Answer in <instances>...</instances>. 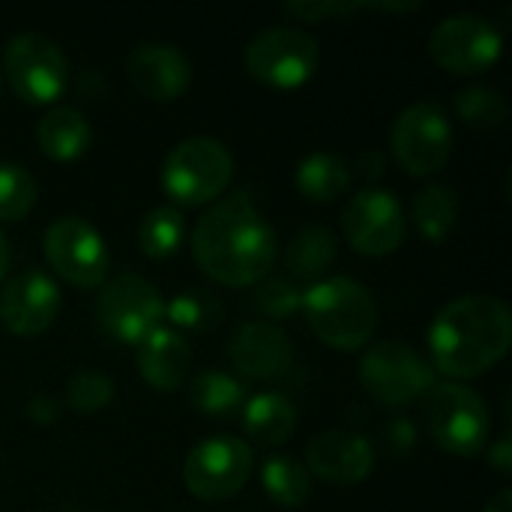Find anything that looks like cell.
<instances>
[{
  "mask_svg": "<svg viewBox=\"0 0 512 512\" xmlns=\"http://www.w3.org/2000/svg\"><path fill=\"white\" fill-rule=\"evenodd\" d=\"M276 231L246 192L213 201L192 231V258L228 288L258 285L276 264Z\"/></svg>",
  "mask_w": 512,
  "mask_h": 512,
  "instance_id": "1",
  "label": "cell"
},
{
  "mask_svg": "<svg viewBox=\"0 0 512 512\" xmlns=\"http://www.w3.org/2000/svg\"><path fill=\"white\" fill-rule=\"evenodd\" d=\"M512 342L510 306L489 294L450 300L429 327V351L447 378H477L507 357Z\"/></svg>",
  "mask_w": 512,
  "mask_h": 512,
  "instance_id": "2",
  "label": "cell"
},
{
  "mask_svg": "<svg viewBox=\"0 0 512 512\" xmlns=\"http://www.w3.org/2000/svg\"><path fill=\"white\" fill-rule=\"evenodd\" d=\"M300 312L309 330L336 351H360L378 330V303L351 276H330L303 291Z\"/></svg>",
  "mask_w": 512,
  "mask_h": 512,
  "instance_id": "3",
  "label": "cell"
},
{
  "mask_svg": "<svg viewBox=\"0 0 512 512\" xmlns=\"http://www.w3.org/2000/svg\"><path fill=\"white\" fill-rule=\"evenodd\" d=\"M234 174L231 150L210 135L180 141L162 162V189L174 204L201 207L222 198Z\"/></svg>",
  "mask_w": 512,
  "mask_h": 512,
  "instance_id": "4",
  "label": "cell"
},
{
  "mask_svg": "<svg viewBox=\"0 0 512 512\" xmlns=\"http://www.w3.org/2000/svg\"><path fill=\"white\" fill-rule=\"evenodd\" d=\"M360 381L375 402L387 408H402L435 387V369L411 345L381 339L366 348L360 360Z\"/></svg>",
  "mask_w": 512,
  "mask_h": 512,
  "instance_id": "5",
  "label": "cell"
},
{
  "mask_svg": "<svg viewBox=\"0 0 512 512\" xmlns=\"http://www.w3.org/2000/svg\"><path fill=\"white\" fill-rule=\"evenodd\" d=\"M426 426L444 453L477 456L489 444L492 417L471 387L435 384L426 393Z\"/></svg>",
  "mask_w": 512,
  "mask_h": 512,
  "instance_id": "6",
  "label": "cell"
},
{
  "mask_svg": "<svg viewBox=\"0 0 512 512\" xmlns=\"http://www.w3.org/2000/svg\"><path fill=\"white\" fill-rule=\"evenodd\" d=\"M243 60H246L249 75L258 78L261 84L291 90V87L306 84L315 75L321 48L309 30L297 24H279V27L261 30L246 45Z\"/></svg>",
  "mask_w": 512,
  "mask_h": 512,
  "instance_id": "7",
  "label": "cell"
},
{
  "mask_svg": "<svg viewBox=\"0 0 512 512\" xmlns=\"http://www.w3.org/2000/svg\"><path fill=\"white\" fill-rule=\"evenodd\" d=\"M3 66L12 93L30 105H51L57 96H63L69 81V63L63 48L51 36L36 30L15 33L6 42Z\"/></svg>",
  "mask_w": 512,
  "mask_h": 512,
  "instance_id": "8",
  "label": "cell"
},
{
  "mask_svg": "<svg viewBox=\"0 0 512 512\" xmlns=\"http://www.w3.org/2000/svg\"><path fill=\"white\" fill-rule=\"evenodd\" d=\"M252 456V447L234 435L204 438L183 462V483L201 501H228L249 483L255 465Z\"/></svg>",
  "mask_w": 512,
  "mask_h": 512,
  "instance_id": "9",
  "label": "cell"
},
{
  "mask_svg": "<svg viewBox=\"0 0 512 512\" xmlns=\"http://www.w3.org/2000/svg\"><path fill=\"white\" fill-rule=\"evenodd\" d=\"M96 318L111 339L123 345H138L147 333L162 327L165 300L156 291V285L147 282L144 276L123 273L105 282V288L99 291Z\"/></svg>",
  "mask_w": 512,
  "mask_h": 512,
  "instance_id": "10",
  "label": "cell"
},
{
  "mask_svg": "<svg viewBox=\"0 0 512 512\" xmlns=\"http://www.w3.org/2000/svg\"><path fill=\"white\" fill-rule=\"evenodd\" d=\"M390 144L399 165L414 177L438 174L453 153V129L447 114L432 102L408 105L390 129Z\"/></svg>",
  "mask_w": 512,
  "mask_h": 512,
  "instance_id": "11",
  "label": "cell"
},
{
  "mask_svg": "<svg viewBox=\"0 0 512 512\" xmlns=\"http://www.w3.org/2000/svg\"><path fill=\"white\" fill-rule=\"evenodd\" d=\"M51 270L75 288H99L108 276V246L81 216H60L42 237Z\"/></svg>",
  "mask_w": 512,
  "mask_h": 512,
  "instance_id": "12",
  "label": "cell"
},
{
  "mask_svg": "<svg viewBox=\"0 0 512 512\" xmlns=\"http://www.w3.org/2000/svg\"><path fill=\"white\" fill-rule=\"evenodd\" d=\"M429 51L435 63L453 75H480L498 63L504 51L501 30L474 12L447 15L429 36Z\"/></svg>",
  "mask_w": 512,
  "mask_h": 512,
  "instance_id": "13",
  "label": "cell"
},
{
  "mask_svg": "<svg viewBox=\"0 0 512 512\" xmlns=\"http://www.w3.org/2000/svg\"><path fill=\"white\" fill-rule=\"evenodd\" d=\"M342 228H345V240L360 255L384 258L405 243L408 216L393 192L369 186L345 204Z\"/></svg>",
  "mask_w": 512,
  "mask_h": 512,
  "instance_id": "14",
  "label": "cell"
},
{
  "mask_svg": "<svg viewBox=\"0 0 512 512\" xmlns=\"http://www.w3.org/2000/svg\"><path fill=\"white\" fill-rule=\"evenodd\" d=\"M60 312V288L45 270H24L0 291V321L21 339L42 336Z\"/></svg>",
  "mask_w": 512,
  "mask_h": 512,
  "instance_id": "15",
  "label": "cell"
},
{
  "mask_svg": "<svg viewBox=\"0 0 512 512\" xmlns=\"http://www.w3.org/2000/svg\"><path fill=\"white\" fill-rule=\"evenodd\" d=\"M306 471L330 486H357L375 471V450L357 432L327 429L309 441Z\"/></svg>",
  "mask_w": 512,
  "mask_h": 512,
  "instance_id": "16",
  "label": "cell"
},
{
  "mask_svg": "<svg viewBox=\"0 0 512 512\" xmlns=\"http://www.w3.org/2000/svg\"><path fill=\"white\" fill-rule=\"evenodd\" d=\"M228 360L240 378L273 381L285 375L294 363V345L288 333L267 321H249L237 327L228 342Z\"/></svg>",
  "mask_w": 512,
  "mask_h": 512,
  "instance_id": "17",
  "label": "cell"
},
{
  "mask_svg": "<svg viewBox=\"0 0 512 512\" xmlns=\"http://www.w3.org/2000/svg\"><path fill=\"white\" fill-rule=\"evenodd\" d=\"M126 75L144 99L171 102L186 93L192 66L186 54L171 42H141L126 57Z\"/></svg>",
  "mask_w": 512,
  "mask_h": 512,
  "instance_id": "18",
  "label": "cell"
},
{
  "mask_svg": "<svg viewBox=\"0 0 512 512\" xmlns=\"http://www.w3.org/2000/svg\"><path fill=\"white\" fill-rule=\"evenodd\" d=\"M135 363L141 378L162 393H171L186 384L192 369V348L189 342L174 333L171 327H156L135 345Z\"/></svg>",
  "mask_w": 512,
  "mask_h": 512,
  "instance_id": "19",
  "label": "cell"
},
{
  "mask_svg": "<svg viewBox=\"0 0 512 512\" xmlns=\"http://www.w3.org/2000/svg\"><path fill=\"white\" fill-rule=\"evenodd\" d=\"M243 429L261 447L285 444L297 429V408L285 393L264 390L243 402Z\"/></svg>",
  "mask_w": 512,
  "mask_h": 512,
  "instance_id": "20",
  "label": "cell"
},
{
  "mask_svg": "<svg viewBox=\"0 0 512 512\" xmlns=\"http://www.w3.org/2000/svg\"><path fill=\"white\" fill-rule=\"evenodd\" d=\"M93 129L87 117L75 108H51L36 123V144L54 162H72L87 153Z\"/></svg>",
  "mask_w": 512,
  "mask_h": 512,
  "instance_id": "21",
  "label": "cell"
},
{
  "mask_svg": "<svg viewBox=\"0 0 512 512\" xmlns=\"http://www.w3.org/2000/svg\"><path fill=\"white\" fill-rule=\"evenodd\" d=\"M294 183H297V189L309 201L330 204L339 195H345V189L351 186V171H348V162L342 156L327 153V150H318V153H309L297 165Z\"/></svg>",
  "mask_w": 512,
  "mask_h": 512,
  "instance_id": "22",
  "label": "cell"
},
{
  "mask_svg": "<svg viewBox=\"0 0 512 512\" xmlns=\"http://www.w3.org/2000/svg\"><path fill=\"white\" fill-rule=\"evenodd\" d=\"M333 261H336V237L324 225L300 228L285 249V264L297 279H318L333 267Z\"/></svg>",
  "mask_w": 512,
  "mask_h": 512,
  "instance_id": "23",
  "label": "cell"
},
{
  "mask_svg": "<svg viewBox=\"0 0 512 512\" xmlns=\"http://www.w3.org/2000/svg\"><path fill=\"white\" fill-rule=\"evenodd\" d=\"M261 486L267 498H273L279 507H303L312 492V477L303 462L291 459L288 453H273L261 465Z\"/></svg>",
  "mask_w": 512,
  "mask_h": 512,
  "instance_id": "24",
  "label": "cell"
},
{
  "mask_svg": "<svg viewBox=\"0 0 512 512\" xmlns=\"http://www.w3.org/2000/svg\"><path fill=\"white\" fill-rule=\"evenodd\" d=\"M414 222L429 243H444L459 222V195L444 183H429L414 198Z\"/></svg>",
  "mask_w": 512,
  "mask_h": 512,
  "instance_id": "25",
  "label": "cell"
},
{
  "mask_svg": "<svg viewBox=\"0 0 512 512\" xmlns=\"http://www.w3.org/2000/svg\"><path fill=\"white\" fill-rule=\"evenodd\" d=\"M189 402H192L195 411H201L207 417H228L237 408H243L246 390H243L240 378H234L228 372H219V369H207V372L192 378Z\"/></svg>",
  "mask_w": 512,
  "mask_h": 512,
  "instance_id": "26",
  "label": "cell"
},
{
  "mask_svg": "<svg viewBox=\"0 0 512 512\" xmlns=\"http://www.w3.org/2000/svg\"><path fill=\"white\" fill-rule=\"evenodd\" d=\"M183 234H186V222H183V213L171 204H162V207H153L141 225H138V246L147 258H171L180 243H183Z\"/></svg>",
  "mask_w": 512,
  "mask_h": 512,
  "instance_id": "27",
  "label": "cell"
},
{
  "mask_svg": "<svg viewBox=\"0 0 512 512\" xmlns=\"http://www.w3.org/2000/svg\"><path fill=\"white\" fill-rule=\"evenodd\" d=\"M411 12L420 9V3H399V0H387V3H372V0H309V3H285L282 12L294 21H330V18H354L360 12Z\"/></svg>",
  "mask_w": 512,
  "mask_h": 512,
  "instance_id": "28",
  "label": "cell"
},
{
  "mask_svg": "<svg viewBox=\"0 0 512 512\" xmlns=\"http://www.w3.org/2000/svg\"><path fill=\"white\" fill-rule=\"evenodd\" d=\"M456 111L459 117L474 126V129H498L507 120V99L495 90V87H465L456 93Z\"/></svg>",
  "mask_w": 512,
  "mask_h": 512,
  "instance_id": "29",
  "label": "cell"
},
{
  "mask_svg": "<svg viewBox=\"0 0 512 512\" xmlns=\"http://www.w3.org/2000/svg\"><path fill=\"white\" fill-rule=\"evenodd\" d=\"M36 204V180L18 162H0V219L21 222Z\"/></svg>",
  "mask_w": 512,
  "mask_h": 512,
  "instance_id": "30",
  "label": "cell"
},
{
  "mask_svg": "<svg viewBox=\"0 0 512 512\" xmlns=\"http://www.w3.org/2000/svg\"><path fill=\"white\" fill-rule=\"evenodd\" d=\"M300 300H303V291L288 276H267L252 291V306L261 318H267V324L297 315Z\"/></svg>",
  "mask_w": 512,
  "mask_h": 512,
  "instance_id": "31",
  "label": "cell"
},
{
  "mask_svg": "<svg viewBox=\"0 0 512 512\" xmlns=\"http://www.w3.org/2000/svg\"><path fill=\"white\" fill-rule=\"evenodd\" d=\"M216 318V303L207 294H195V291H183L177 297H171L165 303V327H171L174 333L186 330H207Z\"/></svg>",
  "mask_w": 512,
  "mask_h": 512,
  "instance_id": "32",
  "label": "cell"
},
{
  "mask_svg": "<svg viewBox=\"0 0 512 512\" xmlns=\"http://www.w3.org/2000/svg\"><path fill=\"white\" fill-rule=\"evenodd\" d=\"M66 402L78 414H96L114 402V381L105 372H78L66 384Z\"/></svg>",
  "mask_w": 512,
  "mask_h": 512,
  "instance_id": "33",
  "label": "cell"
},
{
  "mask_svg": "<svg viewBox=\"0 0 512 512\" xmlns=\"http://www.w3.org/2000/svg\"><path fill=\"white\" fill-rule=\"evenodd\" d=\"M489 462H492V468H495V471H501V474H510L512 471L510 438H501L498 444H492V447H489Z\"/></svg>",
  "mask_w": 512,
  "mask_h": 512,
  "instance_id": "34",
  "label": "cell"
},
{
  "mask_svg": "<svg viewBox=\"0 0 512 512\" xmlns=\"http://www.w3.org/2000/svg\"><path fill=\"white\" fill-rule=\"evenodd\" d=\"M30 417H33V420H39V423H48V420H54V417H57V408H54V402H51V399L36 396V399L30 402Z\"/></svg>",
  "mask_w": 512,
  "mask_h": 512,
  "instance_id": "35",
  "label": "cell"
},
{
  "mask_svg": "<svg viewBox=\"0 0 512 512\" xmlns=\"http://www.w3.org/2000/svg\"><path fill=\"white\" fill-rule=\"evenodd\" d=\"M483 512H512V492L510 489H501L489 504H486V510Z\"/></svg>",
  "mask_w": 512,
  "mask_h": 512,
  "instance_id": "36",
  "label": "cell"
},
{
  "mask_svg": "<svg viewBox=\"0 0 512 512\" xmlns=\"http://www.w3.org/2000/svg\"><path fill=\"white\" fill-rule=\"evenodd\" d=\"M6 270H9V246H6V237L0 231V285L6 279Z\"/></svg>",
  "mask_w": 512,
  "mask_h": 512,
  "instance_id": "37",
  "label": "cell"
}]
</instances>
